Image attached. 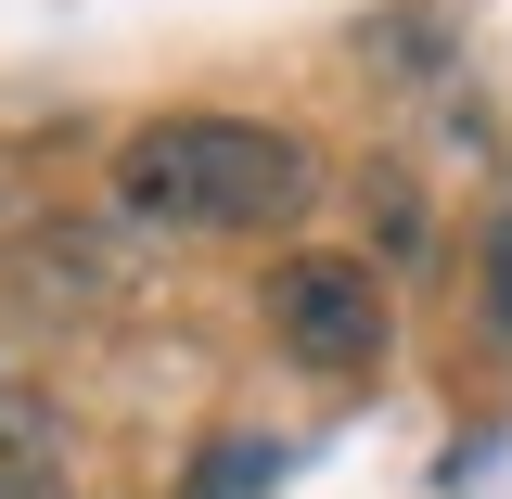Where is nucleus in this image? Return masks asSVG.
Instances as JSON below:
<instances>
[{"mask_svg":"<svg viewBox=\"0 0 512 499\" xmlns=\"http://www.w3.org/2000/svg\"><path fill=\"white\" fill-rule=\"evenodd\" d=\"M0 499H64V436H52V410H39V397L0 423Z\"/></svg>","mask_w":512,"mask_h":499,"instance_id":"3","label":"nucleus"},{"mask_svg":"<svg viewBox=\"0 0 512 499\" xmlns=\"http://www.w3.org/2000/svg\"><path fill=\"white\" fill-rule=\"evenodd\" d=\"M116 205L141 231L244 244V231H295L320 205V154L269 116H154L116 141Z\"/></svg>","mask_w":512,"mask_h":499,"instance_id":"1","label":"nucleus"},{"mask_svg":"<svg viewBox=\"0 0 512 499\" xmlns=\"http://www.w3.org/2000/svg\"><path fill=\"white\" fill-rule=\"evenodd\" d=\"M487 333H512V205L487 218Z\"/></svg>","mask_w":512,"mask_h":499,"instance_id":"4","label":"nucleus"},{"mask_svg":"<svg viewBox=\"0 0 512 499\" xmlns=\"http://www.w3.org/2000/svg\"><path fill=\"white\" fill-rule=\"evenodd\" d=\"M269 333L295 372H372L397 308H384V269L372 256H282L269 269Z\"/></svg>","mask_w":512,"mask_h":499,"instance_id":"2","label":"nucleus"},{"mask_svg":"<svg viewBox=\"0 0 512 499\" xmlns=\"http://www.w3.org/2000/svg\"><path fill=\"white\" fill-rule=\"evenodd\" d=\"M0 410H26V384H13V372H0Z\"/></svg>","mask_w":512,"mask_h":499,"instance_id":"5","label":"nucleus"}]
</instances>
